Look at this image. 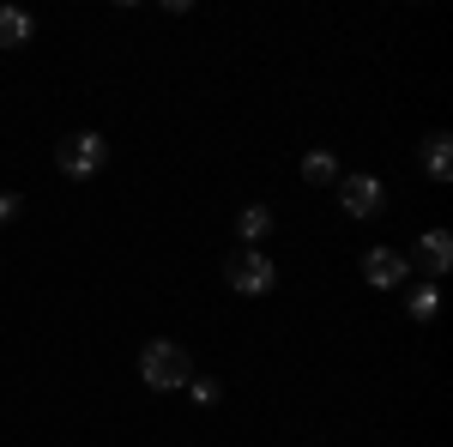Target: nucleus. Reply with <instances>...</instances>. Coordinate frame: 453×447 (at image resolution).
Instances as JSON below:
<instances>
[{
	"mask_svg": "<svg viewBox=\"0 0 453 447\" xmlns=\"http://www.w3.org/2000/svg\"><path fill=\"white\" fill-rule=\"evenodd\" d=\"M140 381L151 393H175V387H188L194 381V363H188V351L175 339H151L140 351Z\"/></svg>",
	"mask_w": 453,
	"mask_h": 447,
	"instance_id": "obj_1",
	"label": "nucleus"
},
{
	"mask_svg": "<svg viewBox=\"0 0 453 447\" xmlns=\"http://www.w3.org/2000/svg\"><path fill=\"white\" fill-rule=\"evenodd\" d=\"M104 164H109V139L104 134H67L61 145H55V170L67 175V181H91V175H104Z\"/></svg>",
	"mask_w": 453,
	"mask_h": 447,
	"instance_id": "obj_2",
	"label": "nucleus"
},
{
	"mask_svg": "<svg viewBox=\"0 0 453 447\" xmlns=\"http://www.w3.org/2000/svg\"><path fill=\"white\" fill-rule=\"evenodd\" d=\"M224 284H230L236 297H266V290L279 284V266H273L260 248H236V254L224 260Z\"/></svg>",
	"mask_w": 453,
	"mask_h": 447,
	"instance_id": "obj_3",
	"label": "nucleus"
},
{
	"mask_svg": "<svg viewBox=\"0 0 453 447\" xmlns=\"http://www.w3.org/2000/svg\"><path fill=\"white\" fill-rule=\"evenodd\" d=\"M333 188H339V206H345L350 218H375V212L387 206V188H381V175H339Z\"/></svg>",
	"mask_w": 453,
	"mask_h": 447,
	"instance_id": "obj_4",
	"label": "nucleus"
},
{
	"mask_svg": "<svg viewBox=\"0 0 453 447\" xmlns=\"http://www.w3.org/2000/svg\"><path fill=\"white\" fill-rule=\"evenodd\" d=\"M411 273V260L399 254V248H369L363 254V278H369V290H399Z\"/></svg>",
	"mask_w": 453,
	"mask_h": 447,
	"instance_id": "obj_5",
	"label": "nucleus"
},
{
	"mask_svg": "<svg viewBox=\"0 0 453 447\" xmlns=\"http://www.w3.org/2000/svg\"><path fill=\"white\" fill-rule=\"evenodd\" d=\"M423 175H429V181H453V139L448 134L423 139Z\"/></svg>",
	"mask_w": 453,
	"mask_h": 447,
	"instance_id": "obj_6",
	"label": "nucleus"
},
{
	"mask_svg": "<svg viewBox=\"0 0 453 447\" xmlns=\"http://www.w3.org/2000/svg\"><path fill=\"white\" fill-rule=\"evenodd\" d=\"M418 260L441 278L453 266V236H448V230H423V236H418Z\"/></svg>",
	"mask_w": 453,
	"mask_h": 447,
	"instance_id": "obj_7",
	"label": "nucleus"
},
{
	"mask_svg": "<svg viewBox=\"0 0 453 447\" xmlns=\"http://www.w3.org/2000/svg\"><path fill=\"white\" fill-rule=\"evenodd\" d=\"M36 36V19L25 6H0V49H25Z\"/></svg>",
	"mask_w": 453,
	"mask_h": 447,
	"instance_id": "obj_8",
	"label": "nucleus"
},
{
	"mask_svg": "<svg viewBox=\"0 0 453 447\" xmlns=\"http://www.w3.org/2000/svg\"><path fill=\"white\" fill-rule=\"evenodd\" d=\"M273 236V206H242V218H236V242H266Z\"/></svg>",
	"mask_w": 453,
	"mask_h": 447,
	"instance_id": "obj_9",
	"label": "nucleus"
},
{
	"mask_svg": "<svg viewBox=\"0 0 453 447\" xmlns=\"http://www.w3.org/2000/svg\"><path fill=\"white\" fill-rule=\"evenodd\" d=\"M303 181H314V188H333V181H339V158H333L326 145H320V151H309V158H303Z\"/></svg>",
	"mask_w": 453,
	"mask_h": 447,
	"instance_id": "obj_10",
	"label": "nucleus"
},
{
	"mask_svg": "<svg viewBox=\"0 0 453 447\" xmlns=\"http://www.w3.org/2000/svg\"><path fill=\"white\" fill-rule=\"evenodd\" d=\"M405 309H411V320H429V314H435V284H418V290L405 297Z\"/></svg>",
	"mask_w": 453,
	"mask_h": 447,
	"instance_id": "obj_11",
	"label": "nucleus"
},
{
	"mask_svg": "<svg viewBox=\"0 0 453 447\" xmlns=\"http://www.w3.org/2000/svg\"><path fill=\"white\" fill-rule=\"evenodd\" d=\"M188 393H194V405H218V381H206V375L188 381Z\"/></svg>",
	"mask_w": 453,
	"mask_h": 447,
	"instance_id": "obj_12",
	"label": "nucleus"
},
{
	"mask_svg": "<svg viewBox=\"0 0 453 447\" xmlns=\"http://www.w3.org/2000/svg\"><path fill=\"white\" fill-rule=\"evenodd\" d=\"M19 206H25V200H19V194H0V230H6V224H12V218H19Z\"/></svg>",
	"mask_w": 453,
	"mask_h": 447,
	"instance_id": "obj_13",
	"label": "nucleus"
}]
</instances>
